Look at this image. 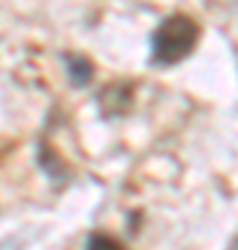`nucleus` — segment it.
<instances>
[{
    "label": "nucleus",
    "mask_w": 238,
    "mask_h": 250,
    "mask_svg": "<svg viewBox=\"0 0 238 250\" xmlns=\"http://www.w3.org/2000/svg\"><path fill=\"white\" fill-rule=\"evenodd\" d=\"M200 36H202V31H200L197 20H191L188 14H172L152 31L150 39L152 62L161 64V67L180 64L183 59L194 53Z\"/></svg>",
    "instance_id": "f257e3e1"
},
{
    "label": "nucleus",
    "mask_w": 238,
    "mask_h": 250,
    "mask_svg": "<svg viewBox=\"0 0 238 250\" xmlns=\"http://www.w3.org/2000/svg\"><path fill=\"white\" fill-rule=\"evenodd\" d=\"M86 250H130L122 239H116L106 231H94L92 236L86 239Z\"/></svg>",
    "instance_id": "f03ea898"
},
{
    "label": "nucleus",
    "mask_w": 238,
    "mask_h": 250,
    "mask_svg": "<svg viewBox=\"0 0 238 250\" xmlns=\"http://www.w3.org/2000/svg\"><path fill=\"white\" fill-rule=\"evenodd\" d=\"M67 62H70L72 81L75 83H89V78H92V64H89V59H83V56H70Z\"/></svg>",
    "instance_id": "7ed1b4c3"
},
{
    "label": "nucleus",
    "mask_w": 238,
    "mask_h": 250,
    "mask_svg": "<svg viewBox=\"0 0 238 250\" xmlns=\"http://www.w3.org/2000/svg\"><path fill=\"white\" fill-rule=\"evenodd\" d=\"M236 250H238V245H236Z\"/></svg>",
    "instance_id": "20e7f679"
}]
</instances>
